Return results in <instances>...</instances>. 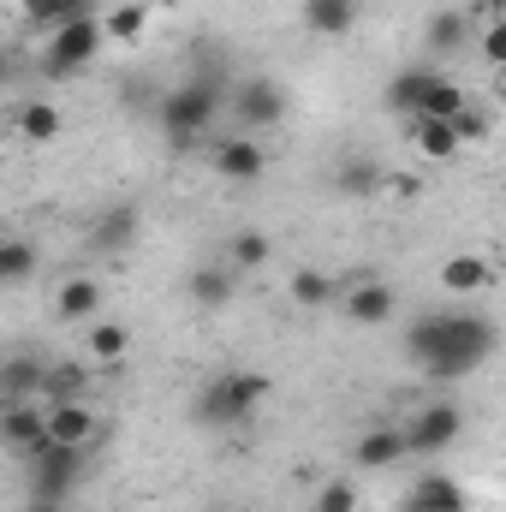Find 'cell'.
Segmentation results:
<instances>
[{
  "mask_svg": "<svg viewBox=\"0 0 506 512\" xmlns=\"http://www.w3.org/2000/svg\"><path fill=\"white\" fill-rule=\"evenodd\" d=\"M495 340H501L495 322L477 316V310H435V316H417L411 334H405L411 358H417L435 382H459V376H471V370L495 352Z\"/></svg>",
  "mask_w": 506,
  "mask_h": 512,
  "instance_id": "1",
  "label": "cell"
},
{
  "mask_svg": "<svg viewBox=\"0 0 506 512\" xmlns=\"http://www.w3.org/2000/svg\"><path fill=\"white\" fill-rule=\"evenodd\" d=\"M215 114H221V90H215L209 78L179 84V90H167V96L155 102V120H161V131H167L173 149H191L203 131L215 126Z\"/></svg>",
  "mask_w": 506,
  "mask_h": 512,
  "instance_id": "2",
  "label": "cell"
},
{
  "mask_svg": "<svg viewBox=\"0 0 506 512\" xmlns=\"http://www.w3.org/2000/svg\"><path fill=\"white\" fill-rule=\"evenodd\" d=\"M102 42H108V24L102 18H72V24H60V30L42 36L36 66H42V78H78L84 66H96Z\"/></svg>",
  "mask_w": 506,
  "mask_h": 512,
  "instance_id": "3",
  "label": "cell"
},
{
  "mask_svg": "<svg viewBox=\"0 0 506 512\" xmlns=\"http://www.w3.org/2000/svg\"><path fill=\"white\" fill-rule=\"evenodd\" d=\"M268 376H256V370H233V376H215V382L197 393V423H215V429H233V423H245L256 405L268 399Z\"/></svg>",
  "mask_w": 506,
  "mask_h": 512,
  "instance_id": "4",
  "label": "cell"
},
{
  "mask_svg": "<svg viewBox=\"0 0 506 512\" xmlns=\"http://www.w3.org/2000/svg\"><path fill=\"white\" fill-rule=\"evenodd\" d=\"M84 447H60V441H42L36 453H30V489H36V501H66L72 489H78V477H84Z\"/></svg>",
  "mask_w": 506,
  "mask_h": 512,
  "instance_id": "5",
  "label": "cell"
},
{
  "mask_svg": "<svg viewBox=\"0 0 506 512\" xmlns=\"http://www.w3.org/2000/svg\"><path fill=\"white\" fill-rule=\"evenodd\" d=\"M459 429H465V417H459V405H447V399H435V405H423V411L411 417V429H405V441H411V453H441V447H453V441H459Z\"/></svg>",
  "mask_w": 506,
  "mask_h": 512,
  "instance_id": "6",
  "label": "cell"
},
{
  "mask_svg": "<svg viewBox=\"0 0 506 512\" xmlns=\"http://www.w3.org/2000/svg\"><path fill=\"white\" fill-rule=\"evenodd\" d=\"M233 114H239V126L245 131L280 126V120H286V96H280L268 78H245V84L233 90Z\"/></svg>",
  "mask_w": 506,
  "mask_h": 512,
  "instance_id": "7",
  "label": "cell"
},
{
  "mask_svg": "<svg viewBox=\"0 0 506 512\" xmlns=\"http://www.w3.org/2000/svg\"><path fill=\"white\" fill-rule=\"evenodd\" d=\"M215 173L221 179H233V185H251V179H262L268 173V149L256 143L251 131H239V137H227V143H215Z\"/></svg>",
  "mask_w": 506,
  "mask_h": 512,
  "instance_id": "8",
  "label": "cell"
},
{
  "mask_svg": "<svg viewBox=\"0 0 506 512\" xmlns=\"http://www.w3.org/2000/svg\"><path fill=\"white\" fill-rule=\"evenodd\" d=\"M96 435H102V423H96V411H90L84 399L48 405V441H60V447H90Z\"/></svg>",
  "mask_w": 506,
  "mask_h": 512,
  "instance_id": "9",
  "label": "cell"
},
{
  "mask_svg": "<svg viewBox=\"0 0 506 512\" xmlns=\"http://www.w3.org/2000/svg\"><path fill=\"white\" fill-rule=\"evenodd\" d=\"M0 435H6V447H12V453H24V459H30V453L48 441V405H6Z\"/></svg>",
  "mask_w": 506,
  "mask_h": 512,
  "instance_id": "10",
  "label": "cell"
},
{
  "mask_svg": "<svg viewBox=\"0 0 506 512\" xmlns=\"http://www.w3.org/2000/svg\"><path fill=\"white\" fill-rule=\"evenodd\" d=\"M489 280H495V268H489V256H447L441 262V292H453V298H477V292H489Z\"/></svg>",
  "mask_w": 506,
  "mask_h": 512,
  "instance_id": "11",
  "label": "cell"
},
{
  "mask_svg": "<svg viewBox=\"0 0 506 512\" xmlns=\"http://www.w3.org/2000/svg\"><path fill=\"white\" fill-rule=\"evenodd\" d=\"M435 78H441L435 66H405V72L387 84V108H393V114H405V120H417V114H423V102H429V90H435Z\"/></svg>",
  "mask_w": 506,
  "mask_h": 512,
  "instance_id": "12",
  "label": "cell"
},
{
  "mask_svg": "<svg viewBox=\"0 0 506 512\" xmlns=\"http://www.w3.org/2000/svg\"><path fill=\"white\" fill-rule=\"evenodd\" d=\"M405 453H411L405 429H387V423H381V429H364V435H358V447H352V459H358L364 471H387V465H399Z\"/></svg>",
  "mask_w": 506,
  "mask_h": 512,
  "instance_id": "13",
  "label": "cell"
},
{
  "mask_svg": "<svg viewBox=\"0 0 506 512\" xmlns=\"http://www.w3.org/2000/svg\"><path fill=\"white\" fill-rule=\"evenodd\" d=\"M393 304H399V298H393L387 280H364V286H352V292L340 298V310H346L352 322H364V328H381V322L393 316Z\"/></svg>",
  "mask_w": 506,
  "mask_h": 512,
  "instance_id": "14",
  "label": "cell"
},
{
  "mask_svg": "<svg viewBox=\"0 0 506 512\" xmlns=\"http://www.w3.org/2000/svg\"><path fill=\"white\" fill-rule=\"evenodd\" d=\"M96 304H102V280L96 274H72L54 292V316L60 322H96Z\"/></svg>",
  "mask_w": 506,
  "mask_h": 512,
  "instance_id": "15",
  "label": "cell"
},
{
  "mask_svg": "<svg viewBox=\"0 0 506 512\" xmlns=\"http://www.w3.org/2000/svg\"><path fill=\"white\" fill-rule=\"evenodd\" d=\"M42 387H48V364H36V358H12V364L0 370V393H6V405H36Z\"/></svg>",
  "mask_w": 506,
  "mask_h": 512,
  "instance_id": "16",
  "label": "cell"
},
{
  "mask_svg": "<svg viewBox=\"0 0 506 512\" xmlns=\"http://www.w3.org/2000/svg\"><path fill=\"white\" fill-rule=\"evenodd\" d=\"M304 30L310 36H346L358 24V0H304Z\"/></svg>",
  "mask_w": 506,
  "mask_h": 512,
  "instance_id": "17",
  "label": "cell"
},
{
  "mask_svg": "<svg viewBox=\"0 0 506 512\" xmlns=\"http://www.w3.org/2000/svg\"><path fill=\"white\" fill-rule=\"evenodd\" d=\"M131 239H137V209H131V203L108 209V215H102V221L90 227V245H96L102 256H120V251L131 245Z\"/></svg>",
  "mask_w": 506,
  "mask_h": 512,
  "instance_id": "18",
  "label": "cell"
},
{
  "mask_svg": "<svg viewBox=\"0 0 506 512\" xmlns=\"http://www.w3.org/2000/svg\"><path fill=\"white\" fill-rule=\"evenodd\" d=\"M411 143H417L423 161H453V155L465 149L459 131H453V120H411Z\"/></svg>",
  "mask_w": 506,
  "mask_h": 512,
  "instance_id": "19",
  "label": "cell"
},
{
  "mask_svg": "<svg viewBox=\"0 0 506 512\" xmlns=\"http://www.w3.org/2000/svg\"><path fill=\"white\" fill-rule=\"evenodd\" d=\"M411 512H471V507H465V489L453 477H423L411 489Z\"/></svg>",
  "mask_w": 506,
  "mask_h": 512,
  "instance_id": "20",
  "label": "cell"
},
{
  "mask_svg": "<svg viewBox=\"0 0 506 512\" xmlns=\"http://www.w3.org/2000/svg\"><path fill=\"white\" fill-rule=\"evenodd\" d=\"M191 304L197 310H221V304H233V268H197L191 274Z\"/></svg>",
  "mask_w": 506,
  "mask_h": 512,
  "instance_id": "21",
  "label": "cell"
},
{
  "mask_svg": "<svg viewBox=\"0 0 506 512\" xmlns=\"http://www.w3.org/2000/svg\"><path fill=\"white\" fill-rule=\"evenodd\" d=\"M102 24H108V42L137 48V42H143V30H149V12H143L137 0H120V6H108V12H102Z\"/></svg>",
  "mask_w": 506,
  "mask_h": 512,
  "instance_id": "22",
  "label": "cell"
},
{
  "mask_svg": "<svg viewBox=\"0 0 506 512\" xmlns=\"http://www.w3.org/2000/svg\"><path fill=\"white\" fill-rule=\"evenodd\" d=\"M84 346H90L96 364H120L131 352V328L126 322H90V340H84Z\"/></svg>",
  "mask_w": 506,
  "mask_h": 512,
  "instance_id": "23",
  "label": "cell"
},
{
  "mask_svg": "<svg viewBox=\"0 0 506 512\" xmlns=\"http://www.w3.org/2000/svg\"><path fill=\"white\" fill-rule=\"evenodd\" d=\"M12 126H18V137H30V143H48V137H60V108L54 102H24Z\"/></svg>",
  "mask_w": 506,
  "mask_h": 512,
  "instance_id": "24",
  "label": "cell"
},
{
  "mask_svg": "<svg viewBox=\"0 0 506 512\" xmlns=\"http://www.w3.org/2000/svg\"><path fill=\"white\" fill-rule=\"evenodd\" d=\"M471 108V96L453 84V78H435V90H429V102H423V114L417 120H459Z\"/></svg>",
  "mask_w": 506,
  "mask_h": 512,
  "instance_id": "25",
  "label": "cell"
},
{
  "mask_svg": "<svg viewBox=\"0 0 506 512\" xmlns=\"http://www.w3.org/2000/svg\"><path fill=\"white\" fill-rule=\"evenodd\" d=\"M292 304H298V310H322V304H334V280L316 274V268H298V274H292Z\"/></svg>",
  "mask_w": 506,
  "mask_h": 512,
  "instance_id": "26",
  "label": "cell"
},
{
  "mask_svg": "<svg viewBox=\"0 0 506 512\" xmlns=\"http://www.w3.org/2000/svg\"><path fill=\"white\" fill-rule=\"evenodd\" d=\"M423 42H429V54H453L465 42V12H435L429 30H423Z\"/></svg>",
  "mask_w": 506,
  "mask_h": 512,
  "instance_id": "27",
  "label": "cell"
},
{
  "mask_svg": "<svg viewBox=\"0 0 506 512\" xmlns=\"http://www.w3.org/2000/svg\"><path fill=\"white\" fill-rule=\"evenodd\" d=\"M30 268H36V245L30 239H0V280L6 286L30 280Z\"/></svg>",
  "mask_w": 506,
  "mask_h": 512,
  "instance_id": "28",
  "label": "cell"
},
{
  "mask_svg": "<svg viewBox=\"0 0 506 512\" xmlns=\"http://www.w3.org/2000/svg\"><path fill=\"white\" fill-rule=\"evenodd\" d=\"M66 399H84V370H78V364H48L42 405H66Z\"/></svg>",
  "mask_w": 506,
  "mask_h": 512,
  "instance_id": "29",
  "label": "cell"
},
{
  "mask_svg": "<svg viewBox=\"0 0 506 512\" xmlns=\"http://www.w3.org/2000/svg\"><path fill=\"white\" fill-rule=\"evenodd\" d=\"M227 256H233V268H262V262L274 256V245H268V233H256V227H245V233H233V245H227Z\"/></svg>",
  "mask_w": 506,
  "mask_h": 512,
  "instance_id": "30",
  "label": "cell"
},
{
  "mask_svg": "<svg viewBox=\"0 0 506 512\" xmlns=\"http://www.w3.org/2000/svg\"><path fill=\"white\" fill-rule=\"evenodd\" d=\"M334 185H340L346 197H370V191H381V167L376 161H346Z\"/></svg>",
  "mask_w": 506,
  "mask_h": 512,
  "instance_id": "31",
  "label": "cell"
},
{
  "mask_svg": "<svg viewBox=\"0 0 506 512\" xmlns=\"http://www.w3.org/2000/svg\"><path fill=\"white\" fill-rule=\"evenodd\" d=\"M24 6V18L36 24V30H60L66 18H72V0H18Z\"/></svg>",
  "mask_w": 506,
  "mask_h": 512,
  "instance_id": "32",
  "label": "cell"
},
{
  "mask_svg": "<svg viewBox=\"0 0 506 512\" xmlns=\"http://www.w3.org/2000/svg\"><path fill=\"white\" fill-rule=\"evenodd\" d=\"M316 512H358V483H346V477L322 483L316 489Z\"/></svg>",
  "mask_w": 506,
  "mask_h": 512,
  "instance_id": "33",
  "label": "cell"
},
{
  "mask_svg": "<svg viewBox=\"0 0 506 512\" xmlns=\"http://www.w3.org/2000/svg\"><path fill=\"white\" fill-rule=\"evenodd\" d=\"M477 60L506 72V18H489V24H483V36H477Z\"/></svg>",
  "mask_w": 506,
  "mask_h": 512,
  "instance_id": "34",
  "label": "cell"
},
{
  "mask_svg": "<svg viewBox=\"0 0 506 512\" xmlns=\"http://www.w3.org/2000/svg\"><path fill=\"white\" fill-rule=\"evenodd\" d=\"M453 131H459V143H483L495 126H489V114H483V108H465V114L453 120Z\"/></svg>",
  "mask_w": 506,
  "mask_h": 512,
  "instance_id": "35",
  "label": "cell"
},
{
  "mask_svg": "<svg viewBox=\"0 0 506 512\" xmlns=\"http://www.w3.org/2000/svg\"><path fill=\"white\" fill-rule=\"evenodd\" d=\"M30 512H66L60 501H30Z\"/></svg>",
  "mask_w": 506,
  "mask_h": 512,
  "instance_id": "36",
  "label": "cell"
}]
</instances>
